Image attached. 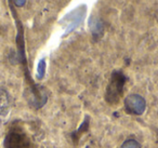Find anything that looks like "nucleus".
Wrapping results in <instances>:
<instances>
[{"label": "nucleus", "instance_id": "obj_1", "mask_svg": "<svg viewBox=\"0 0 158 148\" xmlns=\"http://www.w3.org/2000/svg\"><path fill=\"white\" fill-rule=\"evenodd\" d=\"M126 81H127V77L121 70H114L112 72L110 82L105 91V101L110 105H116L119 103L123 94Z\"/></svg>", "mask_w": 158, "mask_h": 148}, {"label": "nucleus", "instance_id": "obj_2", "mask_svg": "<svg viewBox=\"0 0 158 148\" xmlns=\"http://www.w3.org/2000/svg\"><path fill=\"white\" fill-rule=\"evenodd\" d=\"M5 148H34L28 135L22 128L14 125L5 138Z\"/></svg>", "mask_w": 158, "mask_h": 148}, {"label": "nucleus", "instance_id": "obj_3", "mask_svg": "<svg viewBox=\"0 0 158 148\" xmlns=\"http://www.w3.org/2000/svg\"><path fill=\"white\" fill-rule=\"evenodd\" d=\"M87 14V7L86 5H80L74 9L72 12L67 13L61 21H60V25L64 27L65 29V34L64 36L68 35L72 33L74 29H76L79 25L84 22L85 18Z\"/></svg>", "mask_w": 158, "mask_h": 148}, {"label": "nucleus", "instance_id": "obj_4", "mask_svg": "<svg viewBox=\"0 0 158 148\" xmlns=\"http://www.w3.org/2000/svg\"><path fill=\"white\" fill-rule=\"evenodd\" d=\"M125 108L127 113L140 116L145 111L146 102L139 94H130L125 98Z\"/></svg>", "mask_w": 158, "mask_h": 148}, {"label": "nucleus", "instance_id": "obj_5", "mask_svg": "<svg viewBox=\"0 0 158 148\" xmlns=\"http://www.w3.org/2000/svg\"><path fill=\"white\" fill-rule=\"evenodd\" d=\"M10 111V95L6 88L0 85V116L6 117Z\"/></svg>", "mask_w": 158, "mask_h": 148}, {"label": "nucleus", "instance_id": "obj_6", "mask_svg": "<svg viewBox=\"0 0 158 148\" xmlns=\"http://www.w3.org/2000/svg\"><path fill=\"white\" fill-rule=\"evenodd\" d=\"M89 26H90V29L92 31V35L94 37V39H98V38L102 37L104 33V26L103 23H102L101 20L95 18H90V23H89Z\"/></svg>", "mask_w": 158, "mask_h": 148}, {"label": "nucleus", "instance_id": "obj_7", "mask_svg": "<svg viewBox=\"0 0 158 148\" xmlns=\"http://www.w3.org/2000/svg\"><path fill=\"white\" fill-rule=\"evenodd\" d=\"M44 74H46V59H41L38 63L36 77H37V79L41 80V79H44Z\"/></svg>", "mask_w": 158, "mask_h": 148}, {"label": "nucleus", "instance_id": "obj_8", "mask_svg": "<svg viewBox=\"0 0 158 148\" xmlns=\"http://www.w3.org/2000/svg\"><path fill=\"white\" fill-rule=\"evenodd\" d=\"M120 148H141V146L135 139H127Z\"/></svg>", "mask_w": 158, "mask_h": 148}]
</instances>
